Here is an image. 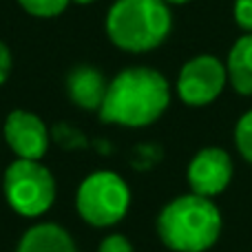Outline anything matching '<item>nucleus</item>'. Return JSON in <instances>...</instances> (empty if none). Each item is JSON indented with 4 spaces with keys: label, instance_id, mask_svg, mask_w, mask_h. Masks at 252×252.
Returning <instances> with one entry per match:
<instances>
[{
    "label": "nucleus",
    "instance_id": "nucleus-1",
    "mask_svg": "<svg viewBox=\"0 0 252 252\" xmlns=\"http://www.w3.org/2000/svg\"><path fill=\"white\" fill-rule=\"evenodd\" d=\"M168 104V80L148 66H130L109 82L100 118L111 124L139 128L159 120Z\"/></svg>",
    "mask_w": 252,
    "mask_h": 252
},
{
    "label": "nucleus",
    "instance_id": "nucleus-2",
    "mask_svg": "<svg viewBox=\"0 0 252 252\" xmlns=\"http://www.w3.org/2000/svg\"><path fill=\"white\" fill-rule=\"evenodd\" d=\"M157 235L173 252H206L221 235V213L208 197L182 195L161 208Z\"/></svg>",
    "mask_w": 252,
    "mask_h": 252
},
{
    "label": "nucleus",
    "instance_id": "nucleus-3",
    "mask_svg": "<svg viewBox=\"0 0 252 252\" xmlns=\"http://www.w3.org/2000/svg\"><path fill=\"white\" fill-rule=\"evenodd\" d=\"M173 16L164 0H115L106 16V33L115 47L144 53L170 33Z\"/></svg>",
    "mask_w": 252,
    "mask_h": 252
},
{
    "label": "nucleus",
    "instance_id": "nucleus-4",
    "mask_svg": "<svg viewBox=\"0 0 252 252\" xmlns=\"http://www.w3.org/2000/svg\"><path fill=\"white\" fill-rule=\"evenodd\" d=\"M75 206L87 223L106 228L124 219L130 206V190L118 173L97 170L80 184Z\"/></svg>",
    "mask_w": 252,
    "mask_h": 252
},
{
    "label": "nucleus",
    "instance_id": "nucleus-5",
    "mask_svg": "<svg viewBox=\"0 0 252 252\" xmlns=\"http://www.w3.org/2000/svg\"><path fill=\"white\" fill-rule=\"evenodd\" d=\"M4 197L22 217H38L56 199V182L49 168L35 159H16L4 170Z\"/></svg>",
    "mask_w": 252,
    "mask_h": 252
},
{
    "label": "nucleus",
    "instance_id": "nucleus-6",
    "mask_svg": "<svg viewBox=\"0 0 252 252\" xmlns=\"http://www.w3.org/2000/svg\"><path fill=\"white\" fill-rule=\"evenodd\" d=\"M226 82V64L210 53H201L182 66L177 75V95L188 106H206L221 95Z\"/></svg>",
    "mask_w": 252,
    "mask_h": 252
},
{
    "label": "nucleus",
    "instance_id": "nucleus-7",
    "mask_svg": "<svg viewBox=\"0 0 252 252\" xmlns=\"http://www.w3.org/2000/svg\"><path fill=\"white\" fill-rule=\"evenodd\" d=\"M235 173V164L228 151L219 146L201 148L192 161L188 164V184H190L192 192L201 197H217L228 188Z\"/></svg>",
    "mask_w": 252,
    "mask_h": 252
},
{
    "label": "nucleus",
    "instance_id": "nucleus-8",
    "mask_svg": "<svg viewBox=\"0 0 252 252\" xmlns=\"http://www.w3.org/2000/svg\"><path fill=\"white\" fill-rule=\"evenodd\" d=\"M4 139L18 159L40 161L49 148V130L38 115L29 111H11L4 122Z\"/></svg>",
    "mask_w": 252,
    "mask_h": 252
},
{
    "label": "nucleus",
    "instance_id": "nucleus-9",
    "mask_svg": "<svg viewBox=\"0 0 252 252\" xmlns=\"http://www.w3.org/2000/svg\"><path fill=\"white\" fill-rule=\"evenodd\" d=\"M66 89H69V97L75 106H80L84 111H100L109 84H106L104 75L97 69L78 66L69 73Z\"/></svg>",
    "mask_w": 252,
    "mask_h": 252
},
{
    "label": "nucleus",
    "instance_id": "nucleus-10",
    "mask_svg": "<svg viewBox=\"0 0 252 252\" xmlns=\"http://www.w3.org/2000/svg\"><path fill=\"white\" fill-rule=\"evenodd\" d=\"M16 252H78L71 235L56 223H38L22 235Z\"/></svg>",
    "mask_w": 252,
    "mask_h": 252
},
{
    "label": "nucleus",
    "instance_id": "nucleus-11",
    "mask_svg": "<svg viewBox=\"0 0 252 252\" xmlns=\"http://www.w3.org/2000/svg\"><path fill=\"white\" fill-rule=\"evenodd\" d=\"M228 82L239 95H252V33H246L232 44L228 53Z\"/></svg>",
    "mask_w": 252,
    "mask_h": 252
},
{
    "label": "nucleus",
    "instance_id": "nucleus-12",
    "mask_svg": "<svg viewBox=\"0 0 252 252\" xmlns=\"http://www.w3.org/2000/svg\"><path fill=\"white\" fill-rule=\"evenodd\" d=\"M235 144L239 155L244 157L248 164H252V109L239 118L235 126Z\"/></svg>",
    "mask_w": 252,
    "mask_h": 252
},
{
    "label": "nucleus",
    "instance_id": "nucleus-13",
    "mask_svg": "<svg viewBox=\"0 0 252 252\" xmlns=\"http://www.w3.org/2000/svg\"><path fill=\"white\" fill-rule=\"evenodd\" d=\"M18 2H20V7L25 9V11H29L31 16L53 18L64 11L69 0H18Z\"/></svg>",
    "mask_w": 252,
    "mask_h": 252
},
{
    "label": "nucleus",
    "instance_id": "nucleus-14",
    "mask_svg": "<svg viewBox=\"0 0 252 252\" xmlns=\"http://www.w3.org/2000/svg\"><path fill=\"white\" fill-rule=\"evenodd\" d=\"M232 13H235L237 25H239L244 31L252 33V0H237Z\"/></svg>",
    "mask_w": 252,
    "mask_h": 252
},
{
    "label": "nucleus",
    "instance_id": "nucleus-15",
    "mask_svg": "<svg viewBox=\"0 0 252 252\" xmlns=\"http://www.w3.org/2000/svg\"><path fill=\"white\" fill-rule=\"evenodd\" d=\"M97 252H133V246L122 235H109L100 244V250Z\"/></svg>",
    "mask_w": 252,
    "mask_h": 252
},
{
    "label": "nucleus",
    "instance_id": "nucleus-16",
    "mask_svg": "<svg viewBox=\"0 0 252 252\" xmlns=\"http://www.w3.org/2000/svg\"><path fill=\"white\" fill-rule=\"evenodd\" d=\"M9 73H11V51L4 42H0V84L7 82Z\"/></svg>",
    "mask_w": 252,
    "mask_h": 252
},
{
    "label": "nucleus",
    "instance_id": "nucleus-17",
    "mask_svg": "<svg viewBox=\"0 0 252 252\" xmlns=\"http://www.w3.org/2000/svg\"><path fill=\"white\" fill-rule=\"evenodd\" d=\"M166 4H186L188 0H164Z\"/></svg>",
    "mask_w": 252,
    "mask_h": 252
},
{
    "label": "nucleus",
    "instance_id": "nucleus-18",
    "mask_svg": "<svg viewBox=\"0 0 252 252\" xmlns=\"http://www.w3.org/2000/svg\"><path fill=\"white\" fill-rule=\"evenodd\" d=\"M73 2H78V4H89V2H95V0H73Z\"/></svg>",
    "mask_w": 252,
    "mask_h": 252
}]
</instances>
